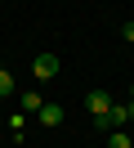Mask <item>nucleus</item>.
Returning a JSON list of instances; mask_svg holds the SVG:
<instances>
[{"mask_svg":"<svg viewBox=\"0 0 134 148\" xmlns=\"http://www.w3.org/2000/svg\"><path fill=\"white\" fill-rule=\"evenodd\" d=\"M130 103H134V85H130Z\"/></svg>","mask_w":134,"mask_h":148,"instance_id":"obj_9","label":"nucleus"},{"mask_svg":"<svg viewBox=\"0 0 134 148\" xmlns=\"http://www.w3.org/2000/svg\"><path fill=\"white\" fill-rule=\"evenodd\" d=\"M85 108H89V117H107V108H112V94H107V90H89L85 94Z\"/></svg>","mask_w":134,"mask_h":148,"instance_id":"obj_3","label":"nucleus"},{"mask_svg":"<svg viewBox=\"0 0 134 148\" xmlns=\"http://www.w3.org/2000/svg\"><path fill=\"white\" fill-rule=\"evenodd\" d=\"M107 148H134V139L125 135V130H112V135H107Z\"/></svg>","mask_w":134,"mask_h":148,"instance_id":"obj_6","label":"nucleus"},{"mask_svg":"<svg viewBox=\"0 0 134 148\" xmlns=\"http://www.w3.org/2000/svg\"><path fill=\"white\" fill-rule=\"evenodd\" d=\"M36 117H40V126H49V130H58V126H63V103H45V108L36 112Z\"/></svg>","mask_w":134,"mask_h":148,"instance_id":"obj_4","label":"nucleus"},{"mask_svg":"<svg viewBox=\"0 0 134 148\" xmlns=\"http://www.w3.org/2000/svg\"><path fill=\"white\" fill-rule=\"evenodd\" d=\"M22 108H27V112H40V108H45V94H40V90H22Z\"/></svg>","mask_w":134,"mask_h":148,"instance_id":"obj_5","label":"nucleus"},{"mask_svg":"<svg viewBox=\"0 0 134 148\" xmlns=\"http://www.w3.org/2000/svg\"><path fill=\"white\" fill-rule=\"evenodd\" d=\"M9 94H18V85H14V76L0 67V99H9Z\"/></svg>","mask_w":134,"mask_h":148,"instance_id":"obj_7","label":"nucleus"},{"mask_svg":"<svg viewBox=\"0 0 134 148\" xmlns=\"http://www.w3.org/2000/svg\"><path fill=\"white\" fill-rule=\"evenodd\" d=\"M130 117H134L130 103H112V108H107V117H98V130H121Z\"/></svg>","mask_w":134,"mask_h":148,"instance_id":"obj_1","label":"nucleus"},{"mask_svg":"<svg viewBox=\"0 0 134 148\" xmlns=\"http://www.w3.org/2000/svg\"><path fill=\"white\" fill-rule=\"evenodd\" d=\"M121 36H125V40L134 45V23H125V27H121Z\"/></svg>","mask_w":134,"mask_h":148,"instance_id":"obj_8","label":"nucleus"},{"mask_svg":"<svg viewBox=\"0 0 134 148\" xmlns=\"http://www.w3.org/2000/svg\"><path fill=\"white\" fill-rule=\"evenodd\" d=\"M31 72L40 76V81H54V76L63 72V63H58V54H49V49H45V54H36V63H31Z\"/></svg>","mask_w":134,"mask_h":148,"instance_id":"obj_2","label":"nucleus"}]
</instances>
